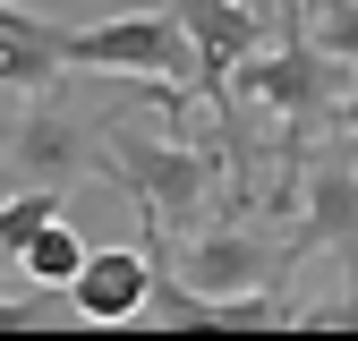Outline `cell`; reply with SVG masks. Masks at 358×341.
I'll return each instance as SVG.
<instances>
[{
  "label": "cell",
  "mask_w": 358,
  "mask_h": 341,
  "mask_svg": "<svg viewBox=\"0 0 358 341\" xmlns=\"http://www.w3.org/2000/svg\"><path fill=\"white\" fill-rule=\"evenodd\" d=\"M307 231H316L324 247H358V180H350V170H324V180H316Z\"/></svg>",
  "instance_id": "cell-10"
},
{
  "label": "cell",
  "mask_w": 358,
  "mask_h": 341,
  "mask_svg": "<svg viewBox=\"0 0 358 341\" xmlns=\"http://www.w3.org/2000/svg\"><path fill=\"white\" fill-rule=\"evenodd\" d=\"M60 196H69V188L17 180V196H0V247H9V256H26V239H34L43 222H60Z\"/></svg>",
  "instance_id": "cell-9"
},
{
  "label": "cell",
  "mask_w": 358,
  "mask_h": 341,
  "mask_svg": "<svg viewBox=\"0 0 358 341\" xmlns=\"http://www.w3.org/2000/svg\"><path fill=\"white\" fill-rule=\"evenodd\" d=\"M69 77V26L0 0V94H34V85H60Z\"/></svg>",
  "instance_id": "cell-6"
},
{
  "label": "cell",
  "mask_w": 358,
  "mask_h": 341,
  "mask_svg": "<svg viewBox=\"0 0 358 341\" xmlns=\"http://www.w3.org/2000/svg\"><path fill=\"white\" fill-rule=\"evenodd\" d=\"M282 256L264 247L256 231H188V247L171 256V282L196 290V298H248V290H273Z\"/></svg>",
  "instance_id": "cell-4"
},
{
  "label": "cell",
  "mask_w": 358,
  "mask_h": 341,
  "mask_svg": "<svg viewBox=\"0 0 358 341\" xmlns=\"http://www.w3.org/2000/svg\"><path fill=\"white\" fill-rule=\"evenodd\" d=\"M307 34L324 60H358V0H307Z\"/></svg>",
  "instance_id": "cell-11"
},
{
  "label": "cell",
  "mask_w": 358,
  "mask_h": 341,
  "mask_svg": "<svg viewBox=\"0 0 358 341\" xmlns=\"http://www.w3.org/2000/svg\"><path fill=\"white\" fill-rule=\"evenodd\" d=\"M205 52L179 9H128L103 26H69V77H154V85H196Z\"/></svg>",
  "instance_id": "cell-1"
},
{
  "label": "cell",
  "mask_w": 358,
  "mask_h": 341,
  "mask_svg": "<svg viewBox=\"0 0 358 341\" xmlns=\"http://www.w3.org/2000/svg\"><path fill=\"white\" fill-rule=\"evenodd\" d=\"M103 111H85L69 94V77L60 85H34L26 111L9 119V145H0V170L9 180H43V188H77L85 170H103Z\"/></svg>",
  "instance_id": "cell-2"
},
{
  "label": "cell",
  "mask_w": 358,
  "mask_h": 341,
  "mask_svg": "<svg viewBox=\"0 0 358 341\" xmlns=\"http://www.w3.org/2000/svg\"><path fill=\"white\" fill-rule=\"evenodd\" d=\"M9 265H17V256H9V247H0V273H9Z\"/></svg>",
  "instance_id": "cell-12"
},
{
  "label": "cell",
  "mask_w": 358,
  "mask_h": 341,
  "mask_svg": "<svg viewBox=\"0 0 358 341\" xmlns=\"http://www.w3.org/2000/svg\"><path fill=\"white\" fill-rule=\"evenodd\" d=\"M85 256H94V247H85V239L69 231V213H60V222H43V231L26 239V256H17V273L69 298V282H77V265H85Z\"/></svg>",
  "instance_id": "cell-8"
},
{
  "label": "cell",
  "mask_w": 358,
  "mask_h": 341,
  "mask_svg": "<svg viewBox=\"0 0 358 341\" xmlns=\"http://www.w3.org/2000/svg\"><path fill=\"white\" fill-rule=\"evenodd\" d=\"M179 17H188L196 52H205V77H213V68H231L239 52H256V43H264L256 0H179Z\"/></svg>",
  "instance_id": "cell-7"
},
{
  "label": "cell",
  "mask_w": 358,
  "mask_h": 341,
  "mask_svg": "<svg viewBox=\"0 0 358 341\" xmlns=\"http://www.w3.org/2000/svg\"><path fill=\"white\" fill-rule=\"evenodd\" d=\"M154 282H162L154 247H94L77 265V282H69V307L85 324H137L154 307Z\"/></svg>",
  "instance_id": "cell-5"
},
{
  "label": "cell",
  "mask_w": 358,
  "mask_h": 341,
  "mask_svg": "<svg viewBox=\"0 0 358 341\" xmlns=\"http://www.w3.org/2000/svg\"><path fill=\"white\" fill-rule=\"evenodd\" d=\"M103 170L145 205V231L171 239V231H196L205 222V196H213V162L188 154V145H162V137H128V128H103Z\"/></svg>",
  "instance_id": "cell-3"
}]
</instances>
